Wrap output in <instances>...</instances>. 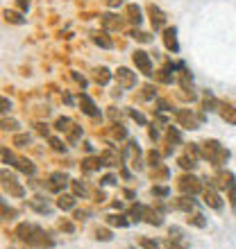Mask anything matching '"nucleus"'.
<instances>
[{"label":"nucleus","mask_w":236,"mask_h":249,"mask_svg":"<svg viewBox=\"0 0 236 249\" xmlns=\"http://www.w3.org/2000/svg\"><path fill=\"white\" fill-rule=\"evenodd\" d=\"M130 113H132V118L137 120V123H141V124L145 123V118H143V116H141V113H138V111H130Z\"/></svg>","instance_id":"c85d7f7f"},{"label":"nucleus","mask_w":236,"mask_h":249,"mask_svg":"<svg viewBox=\"0 0 236 249\" xmlns=\"http://www.w3.org/2000/svg\"><path fill=\"white\" fill-rule=\"evenodd\" d=\"M100 165H102V159H89V161H84L86 170H96V168H100Z\"/></svg>","instance_id":"6ab92c4d"},{"label":"nucleus","mask_w":236,"mask_h":249,"mask_svg":"<svg viewBox=\"0 0 236 249\" xmlns=\"http://www.w3.org/2000/svg\"><path fill=\"white\" fill-rule=\"evenodd\" d=\"M223 118L230 120V123H236V109L234 107H223Z\"/></svg>","instance_id":"f3484780"},{"label":"nucleus","mask_w":236,"mask_h":249,"mask_svg":"<svg viewBox=\"0 0 236 249\" xmlns=\"http://www.w3.org/2000/svg\"><path fill=\"white\" fill-rule=\"evenodd\" d=\"M5 16H7V20H12V23H23V18H20V14H16V12H5Z\"/></svg>","instance_id":"412c9836"},{"label":"nucleus","mask_w":236,"mask_h":249,"mask_svg":"<svg viewBox=\"0 0 236 249\" xmlns=\"http://www.w3.org/2000/svg\"><path fill=\"white\" fill-rule=\"evenodd\" d=\"M16 168L27 172V175H34V165L30 163V161H25V159H19V161H16Z\"/></svg>","instance_id":"2eb2a0df"},{"label":"nucleus","mask_w":236,"mask_h":249,"mask_svg":"<svg viewBox=\"0 0 236 249\" xmlns=\"http://www.w3.org/2000/svg\"><path fill=\"white\" fill-rule=\"evenodd\" d=\"M102 25H105L107 30H118V27H120V20H118L116 16H112V14H105V16H102Z\"/></svg>","instance_id":"9d476101"},{"label":"nucleus","mask_w":236,"mask_h":249,"mask_svg":"<svg viewBox=\"0 0 236 249\" xmlns=\"http://www.w3.org/2000/svg\"><path fill=\"white\" fill-rule=\"evenodd\" d=\"M179 188L184 190V193H191V195H196V193H200L202 190V184H200V179H196L193 175H186V177L179 179Z\"/></svg>","instance_id":"20e7f679"},{"label":"nucleus","mask_w":236,"mask_h":249,"mask_svg":"<svg viewBox=\"0 0 236 249\" xmlns=\"http://www.w3.org/2000/svg\"><path fill=\"white\" fill-rule=\"evenodd\" d=\"M66 181H68V179H66V175H53V177H50V190H59L61 188V186H66Z\"/></svg>","instance_id":"9b49d317"},{"label":"nucleus","mask_w":236,"mask_h":249,"mask_svg":"<svg viewBox=\"0 0 236 249\" xmlns=\"http://www.w3.org/2000/svg\"><path fill=\"white\" fill-rule=\"evenodd\" d=\"M109 79H112V75H109V71H107V68L96 71V82H98V84H107Z\"/></svg>","instance_id":"4468645a"},{"label":"nucleus","mask_w":236,"mask_h":249,"mask_svg":"<svg viewBox=\"0 0 236 249\" xmlns=\"http://www.w3.org/2000/svg\"><path fill=\"white\" fill-rule=\"evenodd\" d=\"M93 41H96L98 46H102V48H112V41L107 39V34H96V36H93Z\"/></svg>","instance_id":"a211bd4d"},{"label":"nucleus","mask_w":236,"mask_h":249,"mask_svg":"<svg viewBox=\"0 0 236 249\" xmlns=\"http://www.w3.org/2000/svg\"><path fill=\"white\" fill-rule=\"evenodd\" d=\"M230 177V181H227V186H230V199H232V206L236 209V179L234 175H227Z\"/></svg>","instance_id":"dca6fc26"},{"label":"nucleus","mask_w":236,"mask_h":249,"mask_svg":"<svg viewBox=\"0 0 236 249\" xmlns=\"http://www.w3.org/2000/svg\"><path fill=\"white\" fill-rule=\"evenodd\" d=\"M148 12H150V18H152V27H155V30H159V27H161V25L166 23L164 12H161L159 7H155V5L148 7Z\"/></svg>","instance_id":"39448f33"},{"label":"nucleus","mask_w":236,"mask_h":249,"mask_svg":"<svg viewBox=\"0 0 236 249\" xmlns=\"http://www.w3.org/2000/svg\"><path fill=\"white\" fill-rule=\"evenodd\" d=\"M19 7L20 9H27V7H30V0H19Z\"/></svg>","instance_id":"72a5a7b5"},{"label":"nucleus","mask_w":236,"mask_h":249,"mask_svg":"<svg viewBox=\"0 0 236 249\" xmlns=\"http://www.w3.org/2000/svg\"><path fill=\"white\" fill-rule=\"evenodd\" d=\"M116 79H118V84L123 86V89H132V86H137V75H134L132 71H127V68H118Z\"/></svg>","instance_id":"7ed1b4c3"},{"label":"nucleus","mask_w":236,"mask_h":249,"mask_svg":"<svg viewBox=\"0 0 236 249\" xmlns=\"http://www.w3.org/2000/svg\"><path fill=\"white\" fill-rule=\"evenodd\" d=\"M114 136H116V138H125V136H127V131H125L123 127H120V124H118V129L114 131Z\"/></svg>","instance_id":"bb28decb"},{"label":"nucleus","mask_w":236,"mask_h":249,"mask_svg":"<svg viewBox=\"0 0 236 249\" xmlns=\"http://www.w3.org/2000/svg\"><path fill=\"white\" fill-rule=\"evenodd\" d=\"M152 195H161V197H166V195H168V188H161V186H155V188H152Z\"/></svg>","instance_id":"5701e85b"},{"label":"nucleus","mask_w":236,"mask_h":249,"mask_svg":"<svg viewBox=\"0 0 236 249\" xmlns=\"http://www.w3.org/2000/svg\"><path fill=\"white\" fill-rule=\"evenodd\" d=\"M73 190H75L78 195H82V193H84V186H82V184H78V181H73Z\"/></svg>","instance_id":"c756f323"},{"label":"nucleus","mask_w":236,"mask_h":249,"mask_svg":"<svg viewBox=\"0 0 236 249\" xmlns=\"http://www.w3.org/2000/svg\"><path fill=\"white\" fill-rule=\"evenodd\" d=\"M134 39H138V41H150V36L145 32H134Z\"/></svg>","instance_id":"cd10ccee"},{"label":"nucleus","mask_w":236,"mask_h":249,"mask_svg":"<svg viewBox=\"0 0 236 249\" xmlns=\"http://www.w3.org/2000/svg\"><path fill=\"white\" fill-rule=\"evenodd\" d=\"M200 154H202L204 159L214 161L216 165L225 163V161L230 159V152L225 150V147H220V143H216V141H207V143L200 145Z\"/></svg>","instance_id":"f257e3e1"},{"label":"nucleus","mask_w":236,"mask_h":249,"mask_svg":"<svg viewBox=\"0 0 236 249\" xmlns=\"http://www.w3.org/2000/svg\"><path fill=\"white\" fill-rule=\"evenodd\" d=\"M68 124H71V120H68V118H61V120H57V129L59 131H66V129H68Z\"/></svg>","instance_id":"4be33fe9"},{"label":"nucleus","mask_w":236,"mask_h":249,"mask_svg":"<svg viewBox=\"0 0 236 249\" xmlns=\"http://www.w3.org/2000/svg\"><path fill=\"white\" fill-rule=\"evenodd\" d=\"M204 204H209L211 209H223V202H220V197H218L216 190H207V193H204Z\"/></svg>","instance_id":"6e6552de"},{"label":"nucleus","mask_w":236,"mask_h":249,"mask_svg":"<svg viewBox=\"0 0 236 249\" xmlns=\"http://www.w3.org/2000/svg\"><path fill=\"white\" fill-rule=\"evenodd\" d=\"M114 181H116L114 177H105V179H102V184H114Z\"/></svg>","instance_id":"c9c22d12"},{"label":"nucleus","mask_w":236,"mask_h":249,"mask_svg":"<svg viewBox=\"0 0 236 249\" xmlns=\"http://www.w3.org/2000/svg\"><path fill=\"white\" fill-rule=\"evenodd\" d=\"M141 245H143L145 249H159V245L152 243V240H148V238H143V240H141Z\"/></svg>","instance_id":"393cba45"},{"label":"nucleus","mask_w":236,"mask_h":249,"mask_svg":"<svg viewBox=\"0 0 236 249\" xmlns=\"http://www.w3.org/2000/svg\"><path fill=\"white\" fill-rule=\"evenodd\" d=\"M109 224H118V227H127V220H123V217H109Z\"/></svg>","instance_id":"b1692460"},{"label":"nucleus","mask_w":236,"mask_h":249,"mask_svg":"<svg viewBox=\"0 0 236 249\" xmlns=\"http://www.w3.org/2000/svg\"><path fill=\"white\" fill-rule=\"evenodd\" d=\"M2 127H5V129H16V123H9V120H5V123H2Z\"/></svg>","instance_id":"473e14b6"},{"label":"nucleus","mask_w":236,"mask_h":249,"mask_svg":"<svg viewBox=\"0 0 236 249\" xmlns=\"http://www.w3.org/2000/svg\"><path fill=\"white\" fill-rule=\"evenodd\" d=\"M127 14H130V20H132V23H137V25L143 20V18H141V9H138L137 5H127Z\"/></svg>","instance_id":"f8f14e48"},{"label":"nucleus","mask_w":236,"mask_h":249,"mask_svg":"<svg viewBox=\"0 0 236 249\" xmlns=\"http://www.w3.org/2000/svg\"><path fill=\"white\" fill-rule=\"evenodd\" d=\"M164 43L168 50H173V53H177L179 50V46H177V30L175 27H168L164 32Z\"/></svg>","instance_id":"423d86ee"},{"label":"nucleus","mask_w":236,"mask_h":249,"mask_svg":"<svg viewBox=\"0 0 236 249\" xmlns=\"http://www.w3.org/2000/svg\"><path fill=\"white\" fill-rule=\"evenodd\" d=\"M193 224H197V227H204V220H202V215H193Z\"/></svg>","instance_id":"7c9ffc66"},{"label":"nucleus","mask_w":236,"mask_h":249,"mask_svg":"<svg viewBox=\"0 0 236 249\" xmlns=\"http://www.w3.org/2000/svg\"><path fill=\"white\" fill-rule=\"evenodd\" d=\"M96 238H102V240H109V238H112V236H109V231H98V236H96Z\"/></svg>","instance_id":"2f4dec72"},{"label":"nucleus","mask_w":236,"mask_h":249,"mask_svg":"<svg viewBox=\"0 0 236 249\" xmlns=\"http://www.w3.org/2000/svg\"><path fill=\"white\" fill-rule=\"evenodd\" d=\"M107 2H109V5H112V7H118V5H120V2H123V0H107Z\"/></svg>","instance_id":"f704fd0d"},{"label":"nucleus","mask_w":236,"mask_h":249,"mask_svg":"<svg viewBox=\"0 0 236 249\" xmlns=\"http://www.w3.org/2000/svg\"><path fill=\"white\" fill-rule=\"evenodd\" d=\"M50 143H53V147H55L57 152L64 150V145H61V141H57V138H50Z\"/></svg>","instance_id":"a878e982"},{"label":"nucleus","mask_w":236,"mask_h":249,"mask_svg":"<svg viewBox=\"0 0 236 249\" xmlns=\"http://www.w3.org/2000/svg\"><path fill=\"white\" fill-rule=\"evenodd\" d=\"M132 59H134V64H137V68L141 72H145V75H152V61H150V57H148V53H143V50H137V53L132 54Z\"/></svg>","instance_id":"f03ea898"},{"label":"nucleus","mask_w":236,"mask_h":249,"mask_svg":"<svg viewBox=\"0 0 236 249\" xmlns=\"http://www.w3.org/2000/svg\"><path fill=\"white\" fill-rule=\"evenodd\" d=\"M59 209H64V211H68V209H73L75 206V197H71V195H61L59 197Z\"/></svg>","instance_id":"ddd939ff"},{"label":"nucleus","mask_w":236,"mask_h":249,"mask_svg":"<svg viewBox=\"0 0 236 249\" xmlns=\"http://www.w3.org/2000/svg\"><path fill=\"white\" fill-rule=\"evenodd\" d=\"M177 209L191 211V209H193V199H189V197H182V199H179V202H177Z\"/></svg>","instance_id":"aec40b11"},{"label":"nucleus","mask_w":236,"mask_h":249,"mask_svg":"<svg viewBox=\"0 0 236 249\" xmlns=\"http://www.w3.org/2000/svg\"><path fill=\"white\" fill-rule=\"evenodd\" d=\"M177 118H179V123L184 124V127H189V129H196V124H197V120L191 116L189 111H179L177 113Z\"/></svg>","instance_id":"1a4fd4ad"},{"label":"nucleus","mask_w":236,"mask_h":249,"mask_svg":"<svg viewBox=\"0 0 236 249\" xmlns=\"http://www.w3.org/2000/svg\"><path fill=\"white\" fill-rule=\"evenodd\" d=\"M79 105H82V109H84V113L86 116H98V107H96V102H93L91 98H89V95H82V98H79Z\"/></svg>","instance_id":"0eeeda50"}]
</instances>
